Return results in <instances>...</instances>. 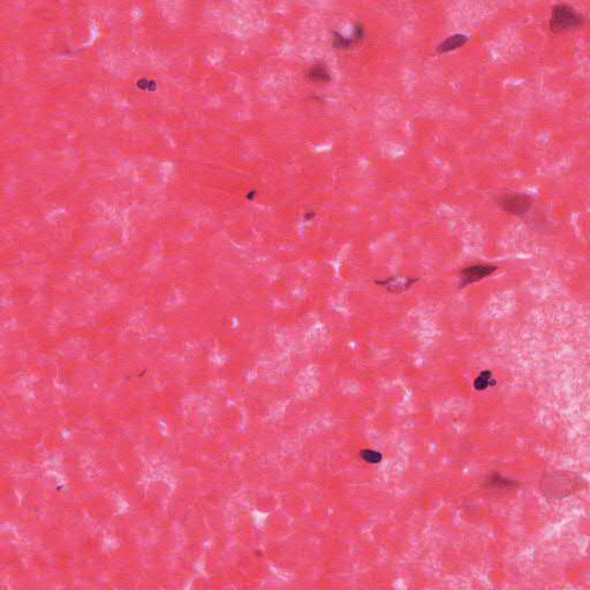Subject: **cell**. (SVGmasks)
<instances>
[{"instance_id":"6da1fadb","label":"cell","mask_w":590,"mask_h":590,"mask_svg":"<svg viewBox=\"0 0 590 590\" xmlns=\"http://www.w3.org/2000/svg\"><path fill=\"white\" fill-rule=\"evenodd\" d=\"M584 22V17L571 5L557 4L552 8L549 28L555 34H562L581 28Z\"/></svg>"},{"instance_id":"7a4b0ae2","label":"cell","mask_w":590,"mask_h":590,"mask_svg":"<svg viewBox=\"0 0 590 590\" xmlns=\"http://www.w3.org/2000/svg\"><path fill=\"white\" fill-rule=\"evenodd\" d=\"M497 204L503 211L513 216H525L533 209V198L523 193H509L497 198Z\"/></svg>"},{"instance_id":"3957f363","label":"cell","mask_w":590,"mask_h":590,"mask_svg":"<svg viewBox=\"0 0 590 590\" xmlns=\"http://www.w3.org/2000/svg\"><path fill=\"white\" fill-rule=\"evenodd\" d=\"M497 270L498 266L496 265L483 264V263L468 265L460 273L459 287L463 288L468 285L485 280L492 276V273H495Z\"/></svg>"},{"instance_id":"277c9868","label":"cell","mask_w":590,"mask_h":590,"mask_svg":"<svg viewBox=\"0 0 590 590\" xmlns=\"http://www.w3.org/2000/svg\"><path fill=\"white\" fill-rule=\"evenodd\" d=\"M467 42H468V37L466 35H463V34H454V35L449 36L445 41H443L437 46V52L439 54L451 52V51L463 48L465 44H467Z\"/></svg>"},{"instance_id":"5b68a950","label":"cell","mask_w":590,"mask_h":590,"mask_svg":"<svg viewBox=\"0 0 590 590\" xmlns=\"http://www.w3.org/2000/svg\"><path fill=\"white\" fill-rule=\"evenodd\" d=\"M495 384L496 382H494L492 379V371L487 370L481 372L480 376L475 379L474 388L478 391H482V390H485L489 386H495Z\"/></svg>"}]
</instances>
